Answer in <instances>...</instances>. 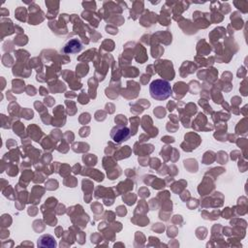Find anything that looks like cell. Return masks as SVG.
Returning a JSON list of instances; mask_svg holds the SVG:
<instances>
[{"instance_id": "cell-19", "label": "cell", "mask_w": 248, "mask_h": 248, "mask_svg": "<svg viewBox=\"0 0 248 248\" xmlns=\"http://www.w3.org/2000/svg\"><path fill=\"white\" fill-rule=\"evenodd\" d=\"M84 239H85V234L81 232V233H78V241L79 244H84Z\"/></svg>"}, {"instance_id": "cell-11", "label": "cell", "mask_w": 248, "mask_h": 248, "mask_svg": "<svg viewBox=\"0 0 248 248\" xmlns=\"http://www.w3.org/2000/svg\"><path fill=\"white\" fill-rule=\"evenodd\" d=\"M154 114L156 116L157 118H162L166 114V111L164 110L163 107H157L155 110H154Z\"/></svg>"}, {"instance_id": "cell-18", "label": "cell", "mask_w": 248, "mask_h": 248, "mask_svg": "<svg viewBox=\"0 0 248 248\" xmlns=\"http://www.w3.org/2000/svg\"><path fill=\"white\" fill-rule=\"evenodd\" d=\"M116 213L118 215H120V216H123V215H125L127 213V210H126V209H125L124 207H117Z\"/></svg>"}, {"instance_id": "cell-14", "label": "cell", "mask_w": 248, "mask_h": 248, "mask_svg": "<svg viewBox=\"0 0 248 248\" xmlns=\"http://www.w3.org/2000/svg\"><path fill=\"white\" fill-rule=\"evenodd\" d=\"M79 102L81 103V104H82V105H84V104H87L89 102V98H88V96H87L86 94H85V92L84 91H82V94L79 96Z\"/></svg>"}, {"instance_id": "cell-4", "label": "cell", "mask_w": 248, "mask_h": 248, "mask_svg": "<svg viewBox=\"0 0 248 248\" xmlns=\"http://www.w3.org/2000/svg\"><path fill=\"white\" fill-rule=\"evenodd\" d=\"M38 247H50V248H55L56 247V241L54 238L50 234H43L40 236L38 241H37Z\"/></svg>"}, {"instance_id": "cell-10", "label": "cell", "mask_w": 248, "mask_h": 248, "mask_svg": "<svg viewBox=\"0 0 248 248\" xmlns=\"http://www.w3.org/2000/svg\"><path fill=\"white\" fill-rule=\"evenodd\" d=\"M214 155H215V154L213 153L212 151H211V153H210V156H207V154L205 153V156H204V158H202V163L206 164V165L212 164V162L215 160V156Z\"/></svg>"}, {"instance_id": "cell-15", "label": "cell", "mask_w": 248, "mask_h": 248, "mask_svg": "<svg viewBox=\"0 0 248 248\" xmlns=\"http://www.w3.org/2000/svg\"><path fill=\"white\" fill-rule=\"evenodd\" d=\"M33 111L29 109H24L22 111V116L21 117H24L25 119H30V118H33Z\"/></svg>"}, {"instance_id": "cell-8", "label": "cell", "mask_w": 248, "mask_h": 248, "mask_svg": "<svg viewBox=\"0 0 248 248\" xmlns=\"http://www.w3.org/2000/svg\"><path fill=\"white\" fill-rule=\"evenodd\" d=\"M87 73H88V66L85 65V64H79V66H77V74L79 75V77H84Z\"/></svg>"}, {"instance_id": "cell-7", "label": "cell", "mask_w": 248, "mask_h": 248, "mask_svg": "<svg viewBox=\"0 0 248 248\" xmlns=\"http://www.w3.org/2000/svg\"><path fill=\"white\" fill-rule=\"evenodd\" d=\"M82 160H84V164H86L87 166H94L97 162V158L93 154H86L82 157Z\"/></svg>"}, {"instance_id": "cell-20", "label": "cell", "mask_w": 248, "mask_h": 248, "mask_svg": "<svg viewBox=\"0 0 248 248\" xmlns=\"http://www.w3.org/2000/svg\"><path fill=\"white\" fill-rule=\"evenodd\" d=\"M26 93H27L28 95L33 96V95H35V94H36V89L34 88V87L32 86V85H29V86L27 87V88H26Z\"/></svg>"}, {"instance_id": "cell-22", "label": "cell", "mask_w": 248, "mask_h": 248, "mask_svg": "<svg viewBox=\"0 0 248 248\" xmlns=\"http://www.w3.org/2000/svg\"><path fill=\"white\" fill-rule=\"evenodd\" d=\"M174 109H175V104L174 102H170L169 104H168V110H169L170 111H174Z\"/></svg>"}, {"instance_id": "cell-6", "label": "cell", "mask_w": 248, "mask_h": 248, "mask_svg": "<svg viewBox=\"0 0 248 248\" xmlns=\"http://www.w3.org/2000/svg\"><path fill=\"white\" fill-rule=\"evenodd\" d=\"M187 84H185L184 82H177L175 84V87H174V90L175 93L179 92L181 93V96H183L187 91Z\"/></svg>"}, {"instance_id": "cell-23", "label": "cell", "mask_w": 248, "mask_h": 248, "mask_svg": "<svg viewBox=\"0 0 248 248\" xmlns=\"http://www.w3.org/2000/svg\"><path fill=\"white\" fill-rule=\"evenodd\" d=\"M79 169H81V166H79V164L75 165V167L73 168V170H74V173H75V174H79Z\"/></svg>"}, {"instance_id": "cell-5", "label": "cell", "mask_w": 248, "mask_h": 248, "mask_svg": "<svg viewBox=\"0 0 248 248\" xmlns=\"http://www.w3.org/2000/svg\"><path fill=\"white\" fill-rule=\"evenodd\" d=\"M62 109H63L62 106H57L56 108L53 110V113H54V116H62V113H63ZM64 122H65V121H62V119H60V118H58V117H56V118H55V120H53L52 125H53V126H63Z\"/></svg>"}, {"instance_id": "cell-17", "label": "cell", "mask_w": 248, "mask_h": 248, "mask_svg": "<svg viewBox=\"0 0 248 248\" xmlns=\"http://www.w3.org/2000/svg\"><path fill=\"white\" fill-rule=\"evenodd\" d=\"M139 195H141L143 197V198H145V197H148L149 195H150V193H149V191L147 190L146 188H141L140 190H139Z\"/></svg>"}, {"instance_id": "cell-9", "label": "cell", "mask_w": 248, "mask_h": 248, "mask_svg": "<svg viewBox=\"0 0 248 248\" xmlns=\"http://www.w3.org/2000/svg\"><path fill=\"white\" fill-rule=\"evenodd\" d=\"M123 201L126 202L127 205L129 206H132L136 202V196L133 195V194L129 193V194H126L125 196H123Z\"/></svg>"}, {"instance_id": "cell-1", "label": "cell", "mask_w": 248, "mask_h": 248, "mask_svg": "<svg viewBox=\"0 0 248 248\" xmlns=\"http://www.w3.org/2000/svg\"><path fill=\"white\" fill-rule=\"evenodd\" d=\"M150 96L155 100L164 101L173 94L171 84L165 79H155L149 85Z\"/></svg>"}, {"instance_id": "cell-12", "label": "cell", "mask_w": 248, "mask_h": 248, "mask_svg": "<svg viewBox=\"0 0 248 248\" xmlns=\"http://www.w3.org/2000/svg\"><path fill=\"white\" fill-rule=\"evenodd\" d=\"M114 121H116V123L117 125H124V126L127 125V119L125 118V116H122V114L117 116L116 118H114Z\"/></svg>"}, {"instance_id": "cell-16", "label": "cell", "mask_w": 248, "mask_h": 248, "mask_svg": "<svg viewBox=\"0 0 248 248\" xmlns=\"http://www.w3.org/2000/svg\"><path fill=\"white\" fill-rule=\"evenodd\" d=\"M154 225H155V226H153V227H152V230L155 231L156 233H159V234H160V233H162V232L165 230L164 225H162V224L157 223V224H154Z\"/></svg>"}, {"instance_id": "cell-24", "label": "cell", "mask_w": 248, "mask_h": 248, "mask_svg": "<svg viewBox=\"0 0 248 248\" xmlns=\"http://www.w3.org/2000/svg\"><path fill=\"white\" fill-rule=\"evenodd\" d=\"M40 94L41 95H46V94H48V90L47 89H45L44 87H41V88H40Z\"/></svg>"}, {"instance_id": "cell-21", "label": "cell", "mask_w": 248, "mask_h": 248, "mask_svg": "<svg viewBox=\"0 0 248 248\" xmlns=\"http://www.w3.org/2000/svg\"><path fill=\"white\" fill-rule=\"evenodd\" d=\"M230 216H231L230 209L227 207V209H225V210H224V212H223V217L226 218V219H228V218H230Z\"/></svg>"}, {"instance_id": "cell-2", "label": "cell", "mask_w": 248, "mask_h": 248, "mask_svg": "<svg viewBox=\"0 0 248 248\" xmlns=\"http://www.w3.org/2000/svg\"><path fill=\"white\" fill-rule=\"evenodd\" d=\"M111 139L117 143H121L122 142L128 141L131 137V132L124 125H116L111 131Z\"/></svg>"}, {"instance_id": "cell-13", "label": "cell", "mask_w": 248, "mask_h": 248, "mask_svg": "<svg viewBox=\"0 0 248 248\" xmlns=\"http://www.w3.org/2000/svg\"><path fill=\"white\" fill-rule=\"evenodd\" d=\"M20 131L24 132V127H23V125L21 124L20 122H17V123H15V126H14V132H15V134L20 136Z\"/></svg>"}, {"instance_id": "cell-3", "label": "cell", "mask_w": 248, "mask_h": 248, "mask_svg": "<svg viewBox=\"0 0 248 248\" xmlns=\"http://www.w3.org/2000/svg\"><path fill=\"white\" fill-rule=\"evenodd\" d=\"M82 45L79 39H71L66 43L62 52L66 54L69 53H78L82 50Z\"/></svg>"}]
</instances>
